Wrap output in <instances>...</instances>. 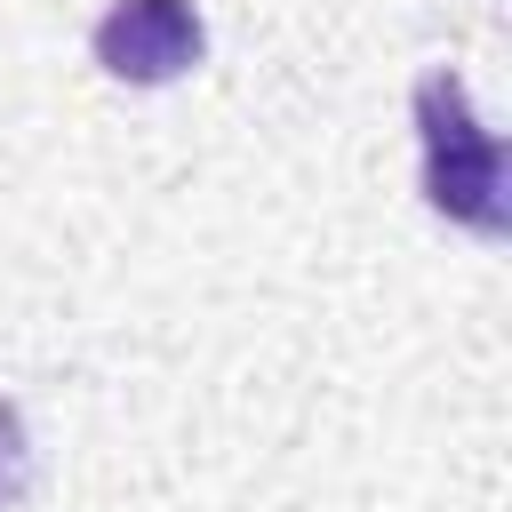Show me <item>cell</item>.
Listing matches in <instances>:
<instances>
[{
	"mask_svg": "<svg viewBox=\"0 0 512 512\" xmlns=\"http://www.w3.org/2000/svg\"><path fill=\"white\" fill-rule=\"evenodd\" d=\"M416 144H424V200H432L448 224H464V232H480V240H504V232H512L504 144H496V128H480L472 88H464L448 64H432V72L416 80Z\"/></svg>",
	"mask_w": 512,
	"mask_h": 512,
	"instance_id": "cell-1",
	"label": "cell"
},
{
	"mask_svg": "<svg viewBox=\"0 0 512 512\" xmlns=\"http://www.w3.org/2000/svg\"><path fill=\"white\" fill-rule=\"evenodd\" d=\"M96 64L128 88H168L208 56V24L192 0H112L96 16Z\"/></svg>",
	"mask_w": 512,
	"mask_h": 512,
	"instance_id": "cell-2",
	"label": "cell"
},
{
	"mask_svg": "<svg viewBox=\"0 0 512 512\" xmlns=\"http://www.w3.org/2000/svg\"><path fill=\"white\" fill-rule=\"evenodd\" d=\"M24 488H32V440H24L16 400L0 392V512H16V504H24Z\"/></svg>",
	"mask_w": 512,
	"mask_h": 512,
	"instance_id": "cell-3",
	"label": "cell"
}]
</instances>
